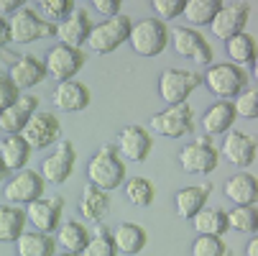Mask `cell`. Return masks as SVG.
I'll list each match as a JSON object with an SVG mask.
<instances>
[{
    "instance_id": "cell-5",
    "label": "cell",
    "mask_w": 258,
    "mask_h": 256,
    "mask_svg": "<svg viewBox=\"0 0 258 256\" xmlns=\"http://www.w3.org/2000/svg\"><path fill=\"white\" fill-rule=\"evenodd\" d=\"M8 31H11V41H16V44H31L36 39L56 36V26L44 21L28 6H21V11L13 13V18L8 21Z\"/></svg>"
},
{
    "instance_id": "cell-8",
    "label": "cell",
    "mask_w": 258,
    "mask_h": 256,
    "mask_svg": "<svg viewBox=\"0 0 258 256\" xmlns=\"http://www.w3.org/2000/svg\"><path fill=\"white\" fill-rule=\"evenodd\" d=\"M151 128L159 136L166 138H181L189 136L195 131V111L189 103H179V105H169L166 111L156 113L151 118Z\"/></svg>"
},
{
    "instance_id": "cell-45",
    "label": "cell",
    "mask_w": 258,
    "mask_h": 256,
    "mask_svg": "<svg viewBox=\"0 0 258 256\" xmlns=\"http://www.w3.org/2000/svg\"><path fill=\"white\" fill-rule=\"evenodd\" d=\"M245 253H248V256H258V238H255V236L248 241V248H245Z\"/></svg>"
},
{
    "instance_id": "cell-39",
    "label": "cell",
    "mask_w": 258,
    "mask_h": 256,
    "mask_svg": "<svg viewBox=\"0 0 258 256\" xmlns=\"http://www.w3.org/2000/svg\"><path fill=\"white\" fill-rule=\"evenodd\" d=\"M46 18H56V21H64L72 11H75V3L72 0H41V6Z\"/></svg>"
},
{
    "instance_id": "cell-4",
    "label": "cell",
    "mask_w": 258,
    "mask_h": 256,
    "mask_svg": "<svg viewBox=\"0 0 258 256\" xmlns=\"http://www.w3.org/2000/svg\"><path fill=\"white\" fill-rule=\"evenodd\" d=\"M131 28H133V21L125 16V13H118L113 18H105L102 23L92 26L90 36H87V46L90 52H97V54H110L115 52L120 44L128 41L131 36Z\"/></svg>"
},
{
    "instance_id": "cell-6",
    "label": "cell",
    "mask_w": 258,
    "mask_h": 256,
    "mask_svg": "<svg viewBox=\"0 0 258 256\" xmlns=\"http://www.w3.org/2000/svg\"><path fill=\"white\" fill-rule=\"evenodd\" d=\"M202 85V75L200 72H189V69H164L159 77V95L164 97L166 105H179L187 103V97Z\"/></svg>"
},
{
    "instance_id": "cell-23",
    "label": "cell",
    "mask_w": 258,
    "mask_h": 256,
    "mask_svg": "<svg viewBox=\"0 0 258 256\" xmlns=\"http://www.w3.org/2000/svg\"><path fill=\"white\" fill-rule=\"evenodd\" d=\"M31 146L28 141L21 136V133H13V136H6L0 141V162L6 164L8 172H21L26 169L28 159H31Z\"/></svg>"
},
{
    "instance_id": "cell-9",
    "label": "cell",
    "mask_w": 258,
    "mask_h": 256,
    "mask_svg": "<svg viewBox=\"0 0 258 256\" xmlns=\"http://www.w3.org/2000/svg\"><path fill=\"white\" fill-rule=\"evenodd\" d=\"M179 164H181L184 172H189V174H210L220 164V151L212 146L210 136H197L195 141H189L181 149Z\"/></svg>"
},
{
    "instance_id": "cell-33",
    "label": "cell",
    "mask_w": 258,
    "mask_h": 256,
    "mask_svg": "<svg viewBox=\"0 0 258 256\" xmlns=\"http://www.w3.org/2000/svg\"><path fill=\"white\" fill-rule=\"evenodd\" d=\"M220 8H223L220 0H187V3H184L181 16L187 18L189 28L192 26H210Z\"/></svg>"
},
{
    "instance_id": "cell-22",
    "label": "cell",
    "mask_w": 258,
    "mask_h": 256,
    "mask_svg": "<svg viewBox=\"0 0 258 256\" xmlns=\"http://www.w3.org/2000/svg\"><path fill=\"white\" fill-rule=\"evenodd\" d=\"M235 111H233V103L230 100H217L212 103L205 116H202V128H205V136H220V133H228L235 123Z\"/></svg>"
},
{
    "instance_id": "cell-35",
    "label": "cell",
    "mask_w": 258,
    "mask_h": 256,
    "mask_svg": "<svg viewBox=\"0 0 258 256\" xmlns=\"http://www.w3.org/2000/svg\"><path fill=\"white\" fill-rule=\"evenodd\" d=\"M228 226L238 233H255L258 231V210H255V205H235L228 213Z\"/></svg>"
},
{
    "instance_id": "cell-3",
    "label": "cell",
    "mask_w": 258,
    "mask_h": 256,
    "mask_svg": "<svg viewBox=\"0 0 258 256\" xmlns=\"http://www.w3.org/2000/svg\"><path fill=\"white\" fill-rule=\"evenodd\" d=\"M169 36L171 31L166 28L164 21L159 18H143L138 23H133L128 44L138 57H159L166 46H169Z\"/></svg>"
},
{
    "instance_id": "cell-1",
    "label": "cell",
    "mask_w": 258,
    "mask_h": 256,
    "mask_svg": "<svg viewBox=\"0 0 258 256\" xmlns=\"http://www.w3.org/2000/svg\"><path fill=\"white\" fill-rule=\"evenodd\" d=\"M125 162L118 154V146L113 143H105L97 154H92V159L87 162V179L90 185L110 192V190H118L123 182H125Z\"/></svg>"
},
{
    "instance_id": "cell-43",
    "label": "cell",
    "mask_w": 258,
    "mask_h": 256,
    "mask_svg": "<svg viewBox=\"0 0 258 256\" xmlns=\"http://www.w3.org/2000/svg\"><path fill=\"white\" fill-rule=\"evenodd\" d=\"M0 11L3 13H16V11H21V3L18 0H0Z\"/></svg>"
},
{
    "instance_id": "cell-20",
    "label": "cell",
    "mask_w": 258,
    "mask_h": 256,
    "mask_svg": "<svg viewBox=\"0 0 258 256\" xmlns=\"http://www.w3.org/2000/svg\"><path fill=\"white\" fill-rule=\"evenodd\" d=\"M54 105L59 111H67V113H82L85 108L90 105V87L80 80H67V82H59L56 90H54Z\"/></svg>"
},
{
    "instance_id": "cell-29",
    "label": "cell",
    "mask_w": 258,
    "mask_h": 256,
    "mask_svg": "<svg viewBox=\"0 0 258 256\" xmlns=\"http://www.w3.org/2000/svg\"><path fill=\"white\" fill-rule=\"evenodd\" d=\"M26 228V210L18 205H0V243H16Z\"/></svg>"
},
{
    "instance_id": "cell-44",
    "label": "cell",
    "mask_w": 258,
    "mask_h": 256,
    "mask_svg": "<svg viewBox=\"0 0 258 256\" xmlns=\"http://www.w3.org/2000/svg\"><path fill=\"white\" fill-rule=\"evenodd\" d=\"M11 41V31H8V21L0 18V46H6Z\"/></svg>"
},
{
    "instance_id": "cell-14",
    "label": "cell",
    "mask_w": 258,
    "mask_h": 256,
    "mask_svg": "<svg viewBox=\"0 0 258 256\" xmlns=\"http://www.w3.org/2000/svg\"><path fill=\"white\" fill-rule=\"evenodd\" d=\"M61 133V123L54 113H33L21 136L28 141L31 149H46V146L56 143Z\"/></svg>"
},
{
    "instance_id": "cell-42",
    "label": "cell",
    "mask_w": 258,
    "mask_h": 256,
    "mask_svg": "<svg viewBox=\"0 0 258 256\" xmlns=\"http://www.w3.org/2000/svg\"><path fill=\"white\" fill-rule=\"evenodd\" d=\"M92 6H95L102 16H107V18H113V16L120 13V0H95Z\"/></svg>"
},
{
    "instance_id": "cell-36",
    "label": "cell",
    "mask_w": 258,
    "mask_h": 256,
    "mask_svg": "<svg viewBox=\"0 0 258 256\" xmlns=\"http://www.w3.org/2000/svg\"><path fill=\"white\" fill-rule=\"evenodd\" d=\"M80 256H118L115 241H113V231H107L105 226H100L90 236V241H87V246L82 248Z\"/></svg>"
},
{
    "instance_id": "cell-27",
    "label": "cell",
    "mask_w": 258,
    "mask_h": 256,
    "mask_svg": "<svg viewBox=\"0 0 258 256\" xmlns=\"http://www.w3.org/2000/svg\"><path fill=\"white\" fill-rule=\"evenodd\" d=\"M210 192H212L210 185H202V187H181V190L176 192V197H174L176 213H179L181 218H187V221H192V218H195L202 208H207Z\"/></svg>"
},
{
    "instance_id": "cell-41",
    "label": "cell",
    "mask_w": 258,
    "mask_h": 256,
    "mask_svg": "<svg viewBox=\"0 0 258 256\" xmlns=\"http://www.w3.org/2000/svg\"><path fill=\"white\" fill-rule=\"evenodd\" d=\"M18 97H21V90L11 82V77H8V75H0V113L8 111V108H11Z\"/></svg>"
},
{
    "instance_id": "cell-47",
    "label": "cell",
    "mask_w": 258,
    "mask_h": 256,
    "mask_svg": "<svg viewBox=\"0 0 258 256\" xmlns=\"http://www.w3.org/2000/svg\"><path fill=\"white\" fill-rule=\"evenodd\" d=\"M54 256H56V253H54ZM59 256H80V253H67V251H64V253H59Z\"/></svg>"
},
{
    "instance_id": "cell-28",
    "label": "cell",
    "mask_w": 258,
    "mask_h": 256,
    "mask_svg": "<svg viewBox=\"0 0 258 256\" xmlns=\"http://www.w3.org/2000/svg\"><path fill=\"white\" fill-rule=\"evenodd\" d=\"M110 210V197L105 190L95 187V185H87L82 190V200H80V213L87 218V221H95V223H102L105 215Z\"/></svg>"
},
{
    "instance_id": "cell-32",
    "label": "cell",
    "mask_w": 258,
    "mask_h": 256,
    "mask_svg": "<svg viewBox=\"0 0 258 256\" xmlns=\"http://www.w3.org/2000/svg\"><path fill=\"white\" fill-rule=\"evenodd\" d=\"M225 52L230 57V64H238V67H253V59H255V39L250 33H238L233 39L225 41Z\"/></svg>"
},
{
    "instance_id": "cell-38",
    "label": "cell",
    "mask_w": 258,
    "mask_h": 256,
    "mask_svg": "<svg viewBox=\"0 0 258 256\" xmlns=\"http://www.w3.org/2000/svg\"><path fill=\"white\" fill-rule=\"evenodd\" d=\"M230 103H233L235 116H240V118L253 121V118L258 116V92H255L253 87H245V90H243L238 97H233Z\"/></svg>"
},
{
    "instance_id": "cell-7",
    "label": "cell",
    "mask_w": 258,
    "mask_h": 256,
    "mask_svg": "<svg viewBox=\"0 0 258 256\" xmlns=\"http://www.w3.org/2000/svg\"><path fill=\"white\" fill-rule=\"evenodd\" d=\"M44 190H46V179L36 169H21L6 182L3 197H6L8 205H31V202L44 197Z\"/></svg>"
},
{
    "instance_id": "cell-11",
    "label": "cell",
    "mask_w": 258,
    "mask_h": 256,
    "mask_svg": "<svg viewBox=\"0 0 258 256\" xmlns=\"http://www.w3.org/2000/svg\"><path fill=\"white\" fill-rule=\"evenodd\" d=\"M171 44H174V52L179 57H187V59L197 62L200 67L212 64V46L207 44L202 31H197V28H189V26L174 28L171 31Z\"/></svg>"
},
{
    "instance_id": "cell-2",
    "label": "cell",
    "mask_w": 258,
    "mask_h": 256,
    "mask_svg": "<svg viewBox=\"0 0 258 256\" xmlns=\"http://www.w3.org/2000/svg\"><path fill=\"white\" fill-rule=\"evenodd\" d=\"M250 77L248 72L238 64H210L207 72L202 75V85H207V90L217 97V100H233L238 97L245 87H248Z\"/></svg>"
},
{
    "instance_id": "cell-40",
    "label": "cell",
    "mask_w": 258,
    "mask_h": 256,
    "mask_svg": "<svg viewBox=\"0 0 258 256\" xmlns=\"http://www.w3.org/2000/svg\"><path fill=\"white\" fill-rule=\"evenodd\" d=\"M151 8L159 13V21H171V18H179L181 11H184V0H154Z\"/></svg>"
},
{
    "instance_id": "cell-12",
    "label": "cell",
    "mask_w": 258,
    "mask_h": 256,
    "mask_svg": "<svg viewBox=\"0 0 258 256\" xmlns=\"http://www.w3.org/2000/svg\"><path fill=\"white\" fill-rule=\"evenodd\" d=\"M61 213H64V197H41L26 205V221L39 233H54L61 226Z\"/></svg>"
},
{
    "instance_id": "cell-25",
    "label": "cell",
    "mask_w": 258,
    "mask_h": 256,
    "mask_svg": "<svg viewBox=\"0 0 258 256\" xmlns=\"http://www.w3.org/2000/svg\"><path fill=\"white\" fill-rule=\"evenodd\" d=\"M113 241H115V251L133 256V253H141L146 248L149 233H146V228L138 226V223H120L118 231H113Z\"/></svg>"
},
{
    "instance_id": "cell-26",
    "label": "cell",
    "mask_w": 258,
    "mask_h": 256,
    "mask_svg": "<svg viewBox=\"0 0 258 256\" xmlns=\"http://www.w3.org/2000/svg\"><path fill=\"white\" fill-rule=\"evenodd\" d=\"M192 223H195V231L200 236H220V238H223L230 231V226H228V210H223V208H202L192 218Z\"/></svg>"
},
{
    "instance_id": "cell-24",
    "label": "cell",
    "mask_w": 258,
    "mask_h": 256,
    "mask_svg": "<svg viewBox=\"0 0 258 256\" xmlns=\"http://www.w3.org/2000/svg\"><path fill=\"white\" fill-rule=\"evenodd\" d=\"M225 197L235 205H255L258 200V182L248 172H238L225 182Z\"/></svg>"
},
{
    "instance_id": "cell-21",
    "label": "cell",
    "mask_w": 258,
    "mask_h": 256,
    "mask_svg": "<svg viewBox=\"0 0 258 256\" xmlns=\"http://www.w3.org/2000/svg\"><path fill=\"white\" fill-rule=\"evenodd\" d=\"M11 82L18 87V90H31L39 82L46 80V67L39 57H31V54H23L13 67H11Z\"/></svg>"
},
{
    "instance_id": "cell-34",
    "label": "cell",
    "mask_w": 258,
    "mask_h": 256,
    "mask_svg": "<svg viewBox=\"0 0 258 256\" xmlns=\"http://www.w3.org/2000/svg\"><path fill=\"white\" fill-rule=\"evenodd\" d=\"M125 197L136 208H149L156 197V190L146 177H131V179H125Z\"/></svg>"
},
{
    "instance_id": "cell-10",
    "label": "cell",
    "mask_w": 258,
    "mask_h": 256,
    "mask_svg": "<svg viewBox=\"0 0 258 256\" xmlns=\"http://www.w3.org/2000/svg\"><path fill=\"white\" fill-rule=\"evenodd\" d=\"M85 62H87V57H85L82 49H72V46L56 44L54 49H49V54L44 59L46 77H51L56 85L67 82V80H75V75L85 67Z\"/></svg>"
},
{
    "instance_id": "cell-16",
    "label": "cell",
    "mask_w": 258,
    "mask_h": 256,
    "mask_svg": "<svg viewBox=\"0 0 258 256\" xmlns=\"http://www.w3.org/2000/svg\"><path fill=\"white\" fill-rule=\"evenodd\" d=\"M248 18H250L248 6H238V3H233V6H223V8L217 11V16L212 18L210 31L217 36V39L228 41V39H233V36H238V33L245 31Z\"/></svg>"
},
{
    "instance_id": "cell-30",
    "label": "cell",
    "mask_w": 258,
    "mask_h": 256,
    "mask_svg": "<svg viewBox=\"0 0 258 256\" xmlns=\"http://www.w3.org/2000/svg\"><path fill=\"white\" fill-rule=\"evenodd\" d=\"M59 233H56V241H59V246L67 251V253H82V248L87 246V241H90V228L85 226V223H80V221H67V223H61L59 228H56Z\"/></svg>"
},
{
    "instance_id": "cell-31",
    "label": "cell",
    "mask_w": 258,
    "mask_h": 256,
    "mask_svg": "<svg viewBox=\"0 0 258 256\" xmlns=\"http://www.w3.org/2000/svg\"><path fill=\"white\" fill-rule=\"evenodd\" d=\"M18 256H54L56 253V238L49 233H21V238L16 241Z\"/></svg>"
},
{
    "instance_id": "cell-13",
    "label": "cell",
    "mask_w": 258,
    "mask_h": 256,
    "mask_svg": "<svg viewBox=\"0 0 258 256\" xmlns=\"http://www.w3.org/2000/svg\"><path fill=\"white\" fill-rule=\"evenodd\" d=\"M75 164H77V151H75V143L72 141H59L56 151L49 154L44 162H41V177L46 182H54V185H61V182H67L72 177V172H75Z\"/></svg>"
},
{
    "instance_id": "cell-18",
    "label": "cell",
    "mask_w": 258,
    "mask_h": 256,
    "mask_svg": "<svg viewBox=\"0 0 258 256\" xmlns=\"http://www.w3.org/2000/svg\"><path fill=\"white\" fill-rule=\"evenodd\" d=\"M36 108H39V97L21 92V97L8 108V111L0 113V131L8 133V136L21 133L26 128V123L31 121V116L36 113Z\"/></svg>"
},
{
    "instance_id": "cell-37",
    "label": "cell",
    "mask_w": 258,
    "mask_h": 256,
    "mask_svg": "<svg viewBox=\"0 0 258 256\" xmlns=\"http://www.w3.org/2000/svg\"><path fill=\"white\" fill-rule=\"evenodd\" d=\"M230 248L220 236H197L192 243V256H228Z\"/></svg>"
},
{
    "instance_id": "cell-46",
    "label": "cell",
    "mask_w": 258,
    "mask_h": 256,
    "mask_svg": "<svg viewBox=\"0 0 258 256\" xmlns=\"http://www.w3.org/2000/svg\"><path fill=\"white\" fill-rule=\"evenodd\" d=\"M8 174H11V172L6 169V164H3V162H0V182H3V179H6Z\"/></svg>"
},
{
    "instance_id": "cell-15",
    "label": "cell",
    "mask_w": 258,
    "mask_h": 256,
    "mask_svg": "<svg viewBox=\"0 0 258 256\" xmlns=\"http://www.w3.org/2000/svg\"><path fill=\"white\" fill-rule=\"evenodd\" d=\"M90 31H92V21H90V11L87 8H75L64 21H59V26H56L59 44L72 46V49H80L87 41Z\"/></svg>"
},
{
    "instance_id": "cell-17",
    "label": "cell",
    "mask_w": 258,
    "mask_h": 256,
    "mask_svg": "<svg viewBox=\"0 0 258 256\" xmlns=\"http://www.w3.org/2000/svg\"><path fill=\"white\" fill-rule=\"evenodd\" d=\"M151 149H154V138L141 126H125L118 136V151L131 162H146Z\"/></svg>"
},
{
    "instance_id": "cell-19",
    "label": "cell",
    "mask_w": 258,
    "mask_h": 256,
    "mask_svg": "<svg viewBox=\"0 0 258 256\" xmlns=\"http://www.w3.org/2000/svg\"><path fill=\"white\" fill-rule=\"evenodd\" d=\"M223 157L238 167V169H245L255 162V141L253 136L243 133V131H230L225 133V141H223Z\"/></svg>"
}]
</instances>
